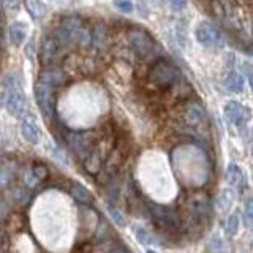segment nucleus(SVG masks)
Wrapping results in <instances>:
<instances>
[{
  "label": "nucleus",
  "instance_id": "f257e3e1",
  "mask_svg": "<svg viewBox=\"0 0 253 253\" xmlns=\"http://www.w3.org/2000/svg\"><path fill=\"white\" fill-rule=\"evenodd\" d=\"M0 105H3L8 113L16 117H19L26 111V97L16 78H5L2 92H0Z\"/></svg>",
  "mask_w": 253,
  "mask_h": 253
},
{
  "label": "nucleus",
  "instance_id": "f03ea898",
  "mask_svg": "<svg viewBox=\"0 0 253 253\" xmlns=\"http://www.w3.org/2000/svg\"><path fill=\"white\" fill-rule=\"evenodd\" d=\"M149 79L160 89H169L179 81V71L171 62L158 59L149 70Z\"/></svg>",
  "mask_w": 253,
  "mask_h": 253
},
{
  "label": "nucleus",
  "instance_id": "7ed1b4c3",
  "mask_svg": "<svg viewBox=\"0 0 253 253\" xmlns=\"http://www.w3.org/2000/svg\"><path fill=\"white\" fill-rule=\"evenodd\" d=\"M128 43L136 54L144 59L152 57L155 52V40H152V37L142 29H131L128 32Z\"/></svg>",
  "mask_w": 253,
  "mask_h": 253
},
{
  "label": "nucleus",
  "instance_id": "20e7f679",
  "mask_svg": "<svg viewBox=\"0 0 253 253\" xmlns=\"http://www.w3.org/2000/svg\"><path fill=\"white\" fill-rule=\"evenodd\" d=\"M196 40L201 44L208 47H220L223 46V38H221L220 32L209 22H201L198 24V27L195 30Z\"/></svg>",
  "mask_w": 253,
  "mask_h": 253
},
{
  "label": "nucleus",
  "instance_id": "39448f33",
  "mask_svg": "<svg viewBox=\"0 0 253 253\" xmlns=\"http://www.w3.org/2000/svg\"><path fill=\"white\" fill-rule=\"evenodd\" d=\"M59 55H63L59 44L55 43V40L52 35H44L42 40V46H40V60L44 67L52 65V62L59 57Z\"/></svg>",
  "mask_w": 253,
  "mask_h": 253
},
{
  "label": "nucleus",
  "instance_id": "423d86ee",
  "mask_svg": "<svg viewBox=\"0 0 253 253\" xmlns=\"http://www.w3.org/2000/svg\"><path fill=\"white\" fill-rule=\"evenodd\" d=\"M63 83H65V73H63V71L57 67L49 65V67L43 68L38 75V84H43L52 90L60 87Z\"/></svg>",
  "mask_w": 253,
  "mask_h": 253
},
{
  "label": "nucleus",
  "instance_id": "0eeeda50",
  "mask_svg": "<svg viewBox=\"0 0 253 253\" xmlns=\"http://www.w3.org/2000/svg\"><path fill=\"white\" fill-rule=\"evenodd\" d=\"M47 176H49V171H47L46 166L43 163L37 162V163L32 165L30 169H27L26 172H24L22 182L27 188H34V187L42 184V182H44L47 179Z\"/></svg>",
  "mask_w": 253,
  "mask_h": 253
},
{
  "label": "nucleus",
  "instance_id": "6e6552de",
  "mask_svg": "<svg viewBox=\"0 0 253 253\" xmlns=\"http://www.w3.org/2000/svg\"><path fill=\"white\" fill-rule=\"evenodd\" d=\"M223 114L226 117V121L229 124H233L236 126H242L245 122L249 121V111L247 108H244L242 105L236 101H229L225 105Z\"/></svg>",
  "mask_w": 253,
  "mask_h": 253
},
{
  "label": "nucleus",
  "instance_id": "1a4fd4ad",
  "mask_svg": "<svg viewBox=\"0 0 253 253\" xmlns=\"http://www.w3.org/2000/svg\"><path fill=\"white\" fill-rule=\"evenodd\" d=\"M52 89L46 87L43 84L35 85V97H37V103L42 113L44 114V117H51L52 116Z\"/></svg>",
  "mask_w": 253,
  "mask_h": 253
},
{
  "label": "nucleus",
  "instance_id": "9d476101",
  "mask_svg": "<svg viewBox=\"0 0 253 253\" xmlns=\"http://www.w3.org/2000/svg\"><path fill=\"white\" fill-rule=\"evenodd\" d=\"M226 180L228 184L231 187H236V188H241L244 187L245 184V176H244V171L237 166L236 163H229L226 166Z\"/></svg>",
  "mask_w": 253,
  "mask_h": 253
},
{
  "label": "nucleus",
  "instance_id": "9b49d317",
  "mask_svg": "<svg viewBox=\"0 0 253 253\" xmlns=\"http://www.w3.org/2000/svg\"><path fill=\"white\" fill-rule=\"evenodd\" d=\"M70 196L76 200L78 203L85 204V206H92L93 204V195L87 190L85 187H83L81 184H71L70 185Z\"/></svg>",
  "mask_w": 253,
  "mask_h": 253
},
{
  "label": "nucleus",
  "instance_id": "f8f14e48",
  "mask_svg": "<svg viewBox=\"0 0 253 253\" xmlns=\"http://www.w3.org/2000/svg\"><path fill=\"white\" fill-rule=\"evenodd\" d=\"M184 117L188 125H198L206 119V113L198 103H190V105H187V108H185Z\"/></svg>",
  "mask_w": 253,
  "mask_h": 253
},
{
  "label": "nucleus",
  "instance_id": "ddd939ff",
  "mask_svg": "<svg viewBox=\"0 0 253 253\" xmlns=\"http://www.w3.org/2000/svg\"><path fill=\"white\" fill-rule=\"evenodd\" d=\"M150 212L155 215L158 223H163L165 226H174L177 223L176 213H174L172 211H169V209H163V208H160V206H154Z\"/></svg>",
  "mask_w": 253,
  "mask_h": 253
},
{
  "label": "nucleus",
  "instance_id": "4468645a",
  "mask_svg": "<svg viewBox=\"0 0 253 253\" xmlns=\"http://www.w3.org/2000/svg\"><path fill=\"white\" fill-rule=\"evenodd\" d=\"M21 133H22V138L26 139L30 144H38L40 141V130L35 122L32 121H24L21 125Z\"/></svg>",
  "mask_w": 253,
  "mask_h": 253
},
{
  "label": "nucleus",
  "instance_id": "2eb2a0df",
  "mask_svg": "<svg viewBox=\"0 0 253 253\" xmlns=\"http://www.w3.org/2000/svg\"><path fill=\"white\" fill-rule=\"evenodd\" d=\"M67 139L70 142V146L73 147L81 157H84L87 150H89V142H87L85 136L81 133H68Z\"/></svg>",
  "mask_w": 253,
  "mask_h": 253
},
{
  "label": "nucleus",
  "instance_id": "dca6fc26",
  "mask_svg": "<svg viewBox=\"0 0 253 253\" xmlns=\"http://www.w3.org/2000/svg\"><path fill=\"white\" fill-rule=\"evenodd\" d=\"M244 84H245V78L244 75H239V73H229L228 78L225 79V89L231 93L242 92Z\"/></svg>",
  "mask_w": 253,
  "mask_h": 253
},
{
  "label": "nucleus",
  "instance_id": "f3484780",
  "mask_svg": "<svg viewBox=\"0 0 253 253\" xmlns=\"http://www.w3.org/2000/svg\"><path fill=\"white\" fill-rule=\"evenodd\" d=\"M27 38V30H26V24L24 22H14L10 27V40L11 43L16 46H21Z\"/></svg>",
  "mask_w": 253,
  "mask_h": 253
},
{
  "label": "nucleus",
  "instance_id": "a211bd4d",
  "mask_svg": "<svg viewBox=\"0 0 253 253\" xmlns=\"http://www.w3.org/2000/svg\"><path fill=\"white\" fill-rule=\"evenodd\" d=\"M134 234H136L138 242H141L142 245H146V247H152V245L158 244V241L155 239V236L152 233H149L146 228L136 226V228H134Z\"/></svg>",
  "mask_w": 253,
  "mask_h": 253
},
{
  "label": "nucleus",
  "instance_id": "6ab92c4d",
  "mask_svg": "<svg viewBox=\"0 0 253 253\" xmlns=\"http://www.w3.org/2000/svg\"><path fill=\"white\" fill-rule=\"evenodd\" d=\"M10 195H11V200L16 204H27L30 201V193L27 192V187H13L10 190Z\"/></svg>",
  "mask_w": 253,
  "mask_h": 253
},
{
  "label": "nucleus",
  "instance_id": "aec40b11",
  "mask_svg": "<svg viewBox=\"0 0 253 253\" xmlns=\"http://www.w3.org/2000/svg\"><path fill=\"white\" fill-rule=\"evenodd\" d=\"M26 6H27V10H29V13L32 14V18H34V19L43 18V14L46 11V8H44L42 0H27Z\"/></svg>",
  "mask_w": 253,
  "mask_h": 253
},
{
  "label": "nucleus",
  "instance_id": "412c9836",
  "mask_svg": "<svg viewBox=\"0 0 253 253\" xmlns=\"http://www.w3.org/2000/svg\"><path fill=\"white\" fill-rule=\"evenodd\" d=\"M237 231H239V217H237L236 213H231L225 221V233L226 236L233 237L237 234Z\"/></svg>",
  "mask_w": 253,
  "mask_h": 253
},
{
  "label": "nucleus",
  "instance_id": "4be33fe9",
  "mask_svg": "<svg viewBox=\"0 0 253 253\" xmlns=\"http://www.w3.org/2000/svg\"><path fill=\"white\" fill-rule=\"evenodd\" d=\"M13 168L6 163H0V188L6 187L13 179Z\"/></svg>",
  "mask_w": 253,
  "mask_h": 253
},
{
  "label": "nucleus",
  "instance_id": "5701e85b",
  "mask_svg": "<svg viewBox=\"0 0 253 253\" xmlns=\"http://www.w3.org/2000/svg\"><path fill=\"white\" fill-rule=\"evenodd\" d=\"M108 42V35H106V29L105 27H98L92 32V43L98 47H105Z\"/></svg>",
  "mask_w": 253,
  "mask_h": 253
},
{
  "label": "nucleus",
  "instance_id": "b1692460",
  "mask_svg": "<svg viewBox=\"0 0 253 253\" xmlns=\"http://www.w3.org/2000/svg\"><path fill=\"white\" fill-rule=\"evenodd\" d=\"M114 6L122 14H131L134 11V5L131 0H114Z\"/></svg>",
  "mask_w": 253,
  "mask_h": 253
},
{
  "label": "nucleus",
  "instance_id": "393cba45",
  "mask_svg": "<svg viewBox=\"0 0 253 253\" xmlns=\"http://www.w3.org/2000/svg\"><path fill=\"white\" fill-rule=\"evenodd\" d=\"M106 209H108V215L111 217V220H113L117 226H125V218H124V215L114 208V206L108 204Z\"/></svg>",
  "mask_w": 253,
  "mask_h": 253
},
{
  "label": "nucleus",
  "instance_id": "a878e982",
  "mask_svg": "<svg viewBox=\"0 0 253 253\" xmlns=\"http://www.w3.org/2000/svg\"><path fill=\"white\" fill-rule=\"evenodd\" d=\"M84 165H85V169H87V171L97 172L98 168H100V160H98V157H97V155H92V157L87 158Z\"/></svg>",
  "mask_w": 253,
  "mask_h": 253
},
{
  "label": "nucleus",
  "instance_id": "bb28decb",
  "mask_svg": "<svg viewBox=\"0 0 253 253\" xmlns=\"http://www.w3.org/2000/svg\"><path fill=\"white\" fill-rule=\"evenodd\" d=\"M231 198H233V195L229 193V190H225V192H221V195H220V198H218V204H221V209H228L229 206H231Z\"/></svg>",
  "mask_w": 253,
  "mask_h": 253
},
{
  "label": "nucleus",
  "instance_id": "cd10ccee",
  "mask_svg": "<svg viewBox=\"0 0 253 253\" xmlns=\"http://www.w3.org/2000/svg\"><path fill=\"white\" fill-rule=\"evenodd\" d=\"M242 215H244L245 225L250 228L252 226V200H247V203H245V208L242 211Z\"/></svg>",
  "mask_w": 253,
  "mask_h": 253
},
{
  "label": "nucleus",
  "instance_id": "c85d7f7f",
  "mask_svg": "<svg viewBox=\"0 0 253 253\" xmlns=\"http://www.w3.org/2000/svg\"><path fill=\"white\" fill-rule=\"evenodd\" d=\"M209 249L213 253H221L223 252V242H221V239H218V237H212L209 242Z\"/></svg>",
  "mask_w": 253,
  "mask_h": 253
},
{
  "label": "nucleus",
  "instance_id": "c756f323",
  "mask_svg": "<svg viewBox=\"0 0 253 253\" xmlns=\"http://www.w3.org/2000/svg\"><path fill=\"white\" fill-rule=\"evenodd\" d=\"M168 3L176 11H182V10H185V8H187V0H168Z\"/></svg>",
  "mask_w": 253,
  "mask_h": 253
},
{
  "label": "nucleus",
  "instance_id": "7c9ffc66",
  "mask_svg": "<svg viewBox=\"0 0 253 253\" xmlns=\"http://www.w3.org/2000/svg\"><path fill=\"white\" fill-rule=\"evenodd\" d=\"M90 252H92V245L83 244V245H79V247H76V250L73 253H90Z\"/></svg>",
  "mask_w": 253,
  "mask_h": 253
},
{
  "label": "nucleus",
  "instance_id": "2f4dec72",
  "mask_svg": "<svg viewBox=\"0 0 253 253\" xmlns=\"http://www.w3.org/2000/svg\"><path fill=\"white\" fill-rule=\"evenodd\" d=\"M3 2H5L6 5H14L16 2H18V0H3Z\"/></svg>",
  "mask_w": 253,
  "mask_h": 253
},
{
  "label": "nucleus",
  "instance_id": "473e14b6",
  "mask_svg": "<svg viewBox=\"0 0 253 253\" xmlns=\"http://www.w3.org/2000/svg\"><path fill=\"white\" fill-rule=\"evenodd\" d=\"M146 253H157V252H154V250H147Z\"/></svg>",
  "mask_w": 253,
  "mask_h": 253
},
{
  "label": "nucleus",
  "instance_id": "72a5a7b5",
  "mask_svg": "<svg viewBox=\"0 0 253 253\" xmlns=\"http://www.w3.org/2000/svg\"><path fill=\"white\" fill-rule=\"evenodd\" d=\"M155 2H166V0H155Z\"/></svg>",
  "mask_w": 253,
  "mask_h": 253
}]
</instances>
